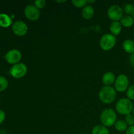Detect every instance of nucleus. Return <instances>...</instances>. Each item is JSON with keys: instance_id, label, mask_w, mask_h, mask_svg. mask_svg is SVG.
I'll list each match as a JSON object with an SVG mask.
<instances>
[{"instance_id": "4", "label": "nucleus", "mask_w": 134, "mask_h": 134, "mask_svg": "<svg viewBox=\"0 0 134 134\" xmlns=\"http://www.w3.org/2000/svg\"><path fill=\"white\" fill-rule=\"evenodd\" d=\"M116 43V39L115 35L111 34H105L101 37L99 46L104 51H111L114 48Z\"/></svg>"}, {"instance_id": "32", "label": "nucleus", "mask_w": 134, "mask_h": 134, "mask_svg": "<svg viewBox=\"0 0 134 134\" xmlns=\"http://www.w3.org/2000/svg\"><path fill=\"white\" fill-rule=\"evenodd\" d=\"M0 99H1V96H0Z\"/></svg>"}, {"instance_id": "14", "label": "nucleus", "mask_w": 134, "mask_h": 134, "mask_svg": "<svg viewBox=\"0 0 134 134\" xmlns=\"http://www.w3.org/2000/svg\"><path fill=\"white\" fill-rule=\"evenodd\" d=\"M94 14V9L91 5H86L82 9V16L85 20H90Z\"/></svg>"}, {"instance_id": "34", "label": "nucleus", "mask_w": 134, "mask_h": 134, "mask_svg": "<svg viewBox=\"0 0 134 134\" xmlns=\"http://www.w3.org/2000/svg\"><path fill=\"white\" fill-rule=\"evenodd\" d=\"M9 134H13V133H9Z\"/></svg>"}, {"instance_id": "10", "label": "nucleus", "mask_w": 134, "mask_h": 134, "mask_svg": "<svg viewBox=\"0 0 134 134\" xmlns=\"http://www.w3.org/2000/svg\"><path fill=\"white\" fill-rule=\"evenodd\" d=\"M24 15L30 21H36L40 17V11L34 5H29L25 8Z\"/></svg>"}, {"instance_id": "15", "label": "nucleus", "mask_w": 134, "mask_h": 134, "mask_svg": "<svg viewBox=\"0 0 134 134\" xmlns=\"http://www.w3.org/2000/svg\"><path fill=\"white\" fill-rule=\"evenodd\" d=\"M122 48L127 53H133L134 41L132 39H126V40H125L122 43Z\"/></svg>"}, {"instance_id": "18", "label": "nucleus", "mask_w": 134, "mask_h": 134, "mask_svg": "<svg viewBox=\"0 0 134 134\" xmlns=\"http://www.w3.org/2000/svg\"><path fill=\"white\" fill-rule=\"evenodd\" d=\"M115 127L117 131L120 132H126L128 128V124L125 122V120H119L116 122L115 124Z\"/></svg>"}, {"instance_id": "29", "label": "nucleus", "mask_w": 134, "mask_h": 134, "mask_svg": "<svg viewBox=\"0 0 134 134\" xmlns=\"http://www.w3.org/2000/svg\"><path fill=\"white\" fill-rule=\"evenodd\" d=\"M95 1H88V3H94Z\"/></svg>"}, {"instance_id": "17", "label": "nucleus", "mask_w": 134, "mask_h": 134, "mask_svg": "<svg viewBox=\"0 0 134 134\" xmlns=\"http://www.w3.org/2000/svg\"><path fill=\"white\" fill-rule=\"evenodd\" d=\"M92 134H109V131L103 125H96L93 128Z\"/></svg>"}, {"instance_id": "7", "label": "nucleus", "mask_w": 134, "mask_h": 134, "mask_svg": "<svg viewBox=\"0 0 134 134\" xmlns=\"http://www.w3.org/2000/svg\"><path fill=\"white\" fill-rule=\"evenodd\" d=\"M129 79L125 75H120L116 78L115 82V89L119 92H124L128 90Z\"/></svg>"}, {"instance_id": "16", "label": "nucleus", "mask_w": 134, "mask_h": 134, "mask_svg": "<svg viewBox=\"0 0 134 134\" xmlns=\"http://www.w3.org/2000/svg\"><path fill=\"white\" fill-rule=\"evenodd\" d=\"M120 23L122 25V26H123L124 27H132L134 24L133 17L130 15L123 16L122 18L120 19Z\"/></svg>"}, {"instance_id": "31", "label": "nucleus", "mask_w": 134, "mask_h": 134, "mask_svg": "<svg viewBox=\"0 0 134 134\" xmlns=\"http://www.w3.org/2000/svg\"><path fill=\"white\" fill-rule=\"evenodd\" d=\"M133 20H134V14L133 15Z\"/></svg>"}, {"instance_id": "11", "label": "nucleus", "mask_w": 134, "mask_h": 134, "mask_svg": "<svg viewBox=\"0 0 134 134\" xmlns=\"http://www.w3.org/2000/svg\"><path fill=\"white\" fill-rule=\"evenodd\" d=\"M115 80H116V77H115V74L110 71L105 73L102 77V82L104 84L105 86H111L115 82Z\"/></svg>"}, {"instance_id": "27", "label": "nucleus", "mask_w": 134, "mask_h": 134, "mask_svg": "<svg viewBox=\"0 0 134 134\" xmlns=\"http://www.w3.org/2000/svg\"><path fill=\"white\" fill-rule=\"evenodd\" d=\"M130 62H131V64H132V65L134 67V52L133 53L131 54L130 58Z\"/></svg>"}, {"instance_id": "9", "label": "nucleus", "mask_w": 134, "mask_h": 134, "mask_svg": "<svg viewBox=\"0 0 134 134\" xmlns=\"http://www.w3.org/2000/svg\"><path fill=\"white\" fill-rule=\"evenodd\" d=\"M12 31L17 36L22 37L27 34L28 27L24 22L17 20L12 24Z\"/></svg>"}, {"instance_id": "23", "label": "nucleus", "mask_w": 134, "mask_h": 134, "mask_svg": "<svg viewBox=\"0 0 134 134\" xmlns=\"http://www.w3.org/2000/svg\"><path fill=\"white\" fill-rule=\"evenodd\" d=\"M125 122L128 125L130 126L134 125V115L133 114L130 113L126 115L125 116Z\"/></svg>"}, {"instance_id": "21", "label": "nucleus", "mask_w": 134, "mask_h": 134, "mask_svg": "<svg viewBox=\"0 0 134 134\" xmlns=\"http://www.w3.org/2000/svg\"><path fill=\"white\" fill-rule=\"evenodd\" d=\"M9 85V82L5 77L0 76V92L6 90Z\"/></svg>"}, {"instance_id": "13", "label": "nucleus", "mask_w": 134, "mask_h": 134, "mask_svg": "<svg viewBox=\"0 0 134 134\" xmlns=\"http://www.w3.org/2000/svg\"><path fill=\"white\" fill-rule=\"evenodd\" d=\"M122 27V26L120 24V22H112L109 26V30L112 35L116 36L121 33Z\"/></svg>"}, {"instance_id": "6", "label": "nucleus", "mask_w": 134, "mask_h": 134, "mask_svg": "<svg viewBox=\"0 0 134 134\" xmlns=\"http://www.w3.org/2000/svg\"><path fill=\"white\" fill-rule=\"evenodd\" d=\"M123 9L118 5H112L107 10V16L113 22H119L123 17Z\"/></svg>"}, {"instance_id": "20", "label": "nucleus", "mask_w": 134, "mask_h": 134, "mask_svg": "<svg viewBox=\"0 0 134 134\" xmlns=\"http://www.w3.org/2000/svg\"><path fill=\"white\" fill-rule=\"evenodd\" d=\"M72 4L77 8H82L86 7L88 4L87 0H72Z\"/></svg>"}, {"instance_id": "2", "label": "nucleus", "mask_w": 134, "mask_h": 134, "mask_svg": "<svg viewBox=\"0 0 134 134\" xmlns=\"http://www.w3.org/2000/svg\"><path fill=\"white\" fill-rule=\"evenodd\" d=\"M117 119L116 112L113 109H105L100 115V122L105 127H111L115 125Z\"/></svg>"}, {"instance_id": "33", "label": "nucleus", "mask_w": 134, "mask_h": 134, "mask_svg": "<svg viewBox=\"0 0 134 134\" xmlns=\"http://www.w3.org/2000/svg\"><path fill=\"white\" fill-rule=\"evenodd\" d=\"M133 5H134V1H133Z\"/></svg>"}, {"instance_id": "5", "label": "nucleus", "mask_w": 134, "mask_h": 134, "mask_svg": "<svg viewBox=\"0 0 134 134\" xmlns=\"http://www.w3.org/2000/svg\"><path fill=\"white\" fill-rule=\"evenodd\" d=\"M27 65L24 63L19 62L13 65L9 69L10 75L16 79H22L27 74Z\"/></svg>"}, {"instance_id": "26", "label": "nucleus", "mask_w": 134, "mask_h": 134, "mask_svg": "<svg viewBox=\"0 0 134 134\" xmlns=\"http://www.w3.org/2000/svg\"><path fill=\"white\" fill-rule=\"evenodd\" d=\"M126 134H134V125L130 126L127 128Z\"/></svg>"}, {"instance_id": "24", "label": "nucleus", "mask_w": 134, "mask_h": 134, "mask_svg": "<svg viewBox=\"0 0 134 134\" xmlns=\"http://www.w3.org/2000/svg\"><path fill=\"white\" fill-rule=\"evenodd\" d=\"M46 3H47V2H46L45 0H36V1H34V5L38 9H43L46 6Z\"/></svg>"}, {"instance_id": "30", "label": "nucleus", "mask_w": 134, "mask_h": 134, "mask_svg": "<svg viewBox=\"0 0 134 134\" xmlns=\"http://www.w3.org/2000/svg\"><path fill=\"white\" fill-rule=\"evenodd\" d=\"M132 113H133V115H134V107H133V111H132Z\"/></svg>"}, {"instance_id": "12", "label": "nucleus", "mask_w": 134, "mask_h": 134, "mask_svg": "<svg viewBox=\"0 0 134 134\" xmlns=\"http://www.w3.org/2000/svg\"><path fill=\"white\" fill-rule=\"evenodd\" d=\"M12 18L5 13H0V26L2 27H9L12 24Z\"/></svg>"}, {"instance_id": "3", "label": "nucleus", "mask_w": 134, "mask_h": 134, "mask_svg": "<svg viewBox=\"0 0 134 134\" xmlns=\"http://www.w3.org/2000/svg\"><path fill=\"white\" fill-rule=\"evenodd\" d=\"M116 111L122 115H127L132 112L133 105L132 101L128 98H122L119 99L115 106Z\"/></svg>"}, {"instance_id": "8", "label": "nucleus", "mask_w": 134, "mask_h": 134, "mask_svg": "<svg viewBox=\"0 0 134 134\" xmlns=\"http://www.w3.org/2000/svg\"><path fill=\"white\" fill-rule=\"evenodd\" d=\"M5 59L9 64L14 65L18 64L22 59V53L18 49H11L5 55Z\"/></svg>"}, {"instance_id": "25", "label": "nucleus", "mask_w": 134, "mask_h": 134, "mask_svg": "<svg viewBox=\"0 0 134 134\" xmlns=\"http://www.w3.org/2000/svg\"><path fill=\"white\" fill-rule=\"evenodd\" d=\"M5 117H6L5 113L3 110L0 109V124L3 122L4 120H5Z\"/></svg>"}, {"instance_id": "1", "label": "nucleus", "mask_w": 134, "mask_h": 134, "mask_svg": "<svg viewBox=\"0 0 134 134\" xmlns=\"http://www.w3.org/2000/svg\"><path fill=\"white\" fill-rule=\"evenodd\" d=\"M98 96L99 99L103 103H111L116 99V90L111 86H104L99 90Z\"/></svg>"}, {"instance_id": "19", "label": "nucleus", "mask_w": 134, "mask_h": 134, "mask_svg": "<svg viewBox=\"0 0 134 134\" xmlns=\"http://www.w3.org/2000/svg\"><path fill=\"white\" fill-rule=\"evenodd\" d=\"M123 11L127 15H133L134 14V5L132 3L126 4L123 8Z\"/></svg>"}, {"instance_id": "22", "label": "nucleus", "mask_w": 134, "mask_h": 134, "mask_svg": "<svg viewBox=\"0 0 134 134\" xmlns=\"http://www.w3.org/2000/svg\"><path fill=\"white\" fill-rule=\"evenodd\" d=\"M126 96L131 101L134 100V85L128 87V90H126Z\"/></svg>"}, {"instance_id": "28", "label": "nucleus", "mask_w": 134, "mask_h": 134, "mask_svg": "<svg viewBox=\"0 0 134 134\" xmlns=\"http://www.w3.org/2000/svg\"><path fill=\"white\" fill-rule=\"evenodd\" d=\"M56 3H65V1H56Z\"/></svg>"}]
</instances>
